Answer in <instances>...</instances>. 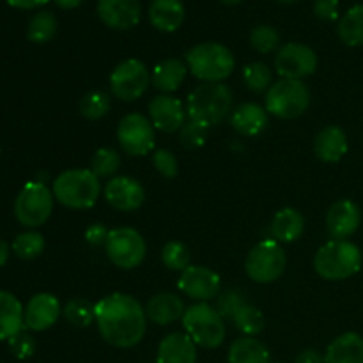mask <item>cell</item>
Masks as SVG:
<instances>
[{
  "label": "cell",
  "instance_id": "obj_1",
  "mask_svg": "<svg viewBox=\"0 0 363 363\" xmlns=\"http://www.w3.org/2000/svg\"><path fill=\"white\" fill-rule=\"evenodd\" d=\"M96 325L106 344L119 350H130L144 339L147 315L137 298L112 293L96 303Z\"/></svg>",
  "mask_w": 363,
  "mask_h": 363
},
{
  "label": "cell",
  "instance_id": "obj_2",
  "mask_svg": "<svg viewBox=\"0 0 363 363\" xmlns=\"http://www.w3.org/2000/svg\"><path fill=\"white\" fill-rule=\"evenodd\" d=\"M186 113L188 121L209 130L233 113V91L222 82L197 85L186 99Z\"/></svg>",
  "mask_w": 363,
  "mask_h": 363
},
{
  "label": "cell",
  "instance_id": "obj_3",
  "mask_svg": "<svg viewBox=\"0 0 363 363\" xmlns=\"http://www.w3.org/2000/svg\"><path fill=\"white\" fill-rule=\"evenodd\" d=\"M184 60H186L188 71L204 84L223 82L233 74L236 67L233 52L225 45L215 41L195 45L194 48L188 50Z\"/></svg>",
  "mask_w": 363,
  "mask_h": 363
},
{
  "label": "cell",
  "instance_id": "obj_4",
  "mask_svg": "<svg viewBox=\"0 0 363 363\" xmlns=\"http://www.w3.org/2000/svg\"><path fill=\"white\" fill-rule=\"evenodd\" d=\"M362 268V250L347 240H332L323 245L314 257V269L330 282L351 279Z\"/></svg>",
  "mask_w": 363,
  "mask_h": 363
},
{
  "label": "cell",
  "instance_id": "obj_5",
  "mask_svg": "<svg viewBox=\"0 0 363 363\" xmlns=\"http://www.w3.org/2000/svg\"><path fill=\"white\" fill-rule=\"evenodd\" d=\"M53 197L69 209H89L101 194L99 177L91 169H69L53 181Z\"/></svg>",
  "mask_w": 363,
  "mask_h": 363
},
{
  "label": "cell",
  "instance_id": "obj_6",
  "mask_svg": "<svg viewBox=\"0 0 363 363\" xmlns=\"http://www.w3.org/2000/svg\"><path fill=\"white\" fill-rule=\"evenodd\" d=\"M183 328L197 346L206 350L222 346L227 333L225 319L208 303H197L186 308L183 315Z\"/></svg>",
  "mask_w": 363,
  "mask_h": 363
},
{
  "label": "cell",
  "instance_id": "obj_7",
  "mask_svg": "<svg viewBox=\"0 0 363 363\" xmlns=\"http://www.w3.org/2000/svg\"><path fill=\"white\" fill-rule=\"evenodd\" d=\"M264 108L279 119H296L307 112L311 105V91L303 80H286L280 78L268 89L264 98Z\"/></svg>",
  "mask_w": 363,
  "mask_h": 363
},
{
  "label": "cell",
  "instance_id": "obj_8",
  "mask_svg": "<svg viewBox=\"0 0 363 363\" xmlns=\"http://www.w3.org/2000/svg\"><path fill=\"white\" fill-rule=\"evenodd\" d=\"M53 191L43 181H28L14 201V216L28 229L46 223L53 211Z\"/></svg>",
  "mask_w": 363,
  "mask_h": 363
},
{
  "label": "cell",
  "instance_id": "obj_9",
  "mask_svg": "<svg viewBox=\"0 0 363 363\" xmlns=\"http://www.w3.org/2000/svg\"><path fill=\"white\" fill-rule=\"evenodd\" d=\"M287 257L282 245L277 240H262L248 252L245 272L248 279L257 284H272L286 272Z\"/></svg>",
  "mask_w": 363,
  "mask_h": 363
},
{
  "label": "cell",
  "instance_id": "obj_10",
  "mask_svg": "<svg viewBox=\"0 0 363 363\" xmlns=\"http://www.w3.org/2000/svg\"><path fill=\"white\" fill-rule=\"evenodd\" d=\"M106 257L121 269H135L144 262L147 245L142 234L131 227H117L108 234L105 245Z\"/></svg>",
  "mask_w": 363,
  "mask_h": 363
},
{
  "label": "cell",
  "instance_id": "obj_11",
  "mask_svg": "<svg viewBox=\"0 0 363 363\" xmlns=\"http://www.w3.org/2000/svg\"><path fill=\"white\" fill-rule=\"evenodd\" d=\"M151 84V73L147 66L138 59H126L117 64L110 74L112 94L121 101H135L147 91Z\"/></svg>",
  "mask_w": 363,
  "mask_h": 363
},
{
  "label": "cell",
  "instance_id": "obj_12",
  "mask_svg": "<svg viewBox=\"0 0 363 363\" xmlns=\"http://www.w3.org/2000/svg\"><path fill=\"white\" fill-rule=\"evenodd\" d=\"M117 140L126 155L145 156L155 149V126L142 113H128L119 121Z\"/></svg>",
  "mask_w": 363,
  "mask_h": 363
},
{
  "label": "cell",
  "instance_id": "obj_13",
  "mask_svg": "<svg viewBox=\"0 0 363 363\" xmlns=\"http://www.w3.org/2000/svg\"><path fill=\"white\" fill-rule=\"evenodd\" d=\"M275 69L286 80H303L318 69V55L303 43H286L275 55Z\"/></svg>",
  "mask_w": 363,
  "mask_h": 363
},
{
  "label": "cell",
  "instance_id": "obj_14",
  "mask_svg": "<svg viewBox=\"0 0 363 363\" xmlns=\"http://www.w3.org/2000/svg\"><path fill=\"white\" fill-rule=\"evenodd\" d=\"M179 289L191 300H197L199 303H208L209 300L220 294L222 280L216 272L206 266L190 264L179 277Z\"/></svg>",
  "mask_w": 363,
  "mask_h": 363
},
{
  "label": "cell",
  "instance_id": "obj_15",
  "mask_svg": "<svg viewBox=\"0 0 363 363\" xmlns=\"http://www.w3.org/2000/svg\"><path fill=\"white\" fill-rule=\"evenodd\" d=\"M186 106L170 94H160L149 101V121L155 130L163 133H176L186 123Z\"/></svg>",
  "mask_w": 363,
  "mask_h": 363
},
{
  "label": "cell",
  "instance_id": "obj_16",
  "mask_svg": "<svg viewBox=\"0 0 363 363\" xmlns=\"http://www.w3.org/2000/svg\"><path fill=\"white\" fill-rule=\"evenodd\" d=\"M105 199L113 209L123 213L137 211L145 201V190L130 176H117L106 183Z\"/></svg>",
  "mask_w": 363,
  "mask_h": 363
},
{
  "label": "cell",
  "instance_id": "obj_17",
  "mask_svg": "<svg viewBox=\"0 0 363 363\" xmlns=\"http://www.w3.org/2000/svg\"><path fill=\"white\" fill-rule=\"evenodd\" d=\"M98 16L106 27L128 30L140 21V0H98Z\"/></svg>",
  "mask_w": 363,
  "mask_h": 363
},
{
  "label": "cell",
  "instance_id": "obj_18",
  "mask_svg": "<svg viewBox=\"0 0 363 363\" xmlns=\"http://www.w3.org/2000/svg\"><path fill=\"white\" fill-rule=\"evenodd\" d=\"M362 223V211L353 201H337L326 213V230L332 240H347L358 230Z\"/></svg>",
  "mask_w": 363,
  "mask_h": 363
},
{
  "label": "cell",
  "instance_id": "obj_19",
  "mask_svg": "<svg viewBox=\"0 0 363 363\" xmlns=\"http://www.w3.org/2000/svg\"><path fill=\"white\" fill-rule=\"evenodd\" d=\"M62 314L59 300L50 293H39L28 300L25 307V328L30 332H45L52 328Z\"/></svg>",
  "mask_w": 363,
  "mask_h": 363
},
{
  "label": "cell",
  "instance_id": "obj_20",
  "mask_svg": "<svg viewBox=\"0 0 363 363\" xmlns=\"http://www.w3.org/2000/svg\"><path fill=\"white\" fill-rule=\"evenodd\" d=\"M156 363H197V344L183 332L169 333L160 342Z\"/></svg>",
  "mask_w": 363,
  "mask_h": 363
},
{
  "label": "cell",
  "instance_id": "obj_21",
  "mask_svg": "<svg viewBox=\"0 0 363 363\" xmlns=\"http://www.w3.org/2000/svg\"><path fill=\"white\" fill-rule=\"evenodd\" d=\"M230 126L243 137H257L268 126V110L257 103H241L230 113Z\"/></svg>",
  "mask_w": 363,
  "mask_h": 363
},
{
  "label": "cell",
  "instance_id": "obj_22",
  "mask_svg": "<svg viewBox=\"0 0 363 363\" xmlns=\"http://www.w3.org/2000/svg\"><path fill=\"white\" fill-rule=\"evenodd\" d=\"M350 144H347V135L342 128L330 124L323 128L314 140V151L321 162L337 163L346 156Z\"/></svg>",
  "mask_w": 363,
  "mask_h": 363
},
{
  "label": "cell",
  "instance_id": "obj_23",
  "mask_svg": "<svg viewBox=\"0 0 363 363\" xmlns=\"http://www.w3.org/2000/svg\"><path fill=\"white\" fill-rule=\"evenodd\" d=\"M184 312H186L184 301L172 293L156 294L147 301V307H145L147 319L158 326H167L179 321L183 319Z\"/></svg>",
  "mask_w": 363,
  "mask_h": 363
},
{
  "label": "cell",
  "instance_id": "obj_24",
  "mask_svg": "<svg viewBox=\"0 0 363 363\" xmlns=\"http://www.w3.org/2000/svg\"><path fill=\"white\" fill-rule=\"evenodd\" d=\"M25 328V308L9 291L0 289V340H9Z\"/></svg>",
  "mask_w": 363,
  "mask_h": 363
},
{
  "label": "cell",
  "instance_id": "obj_25",
  "mask_svg": "<svg viewBox=\"0 0 363 363\" xmlns=\"http://www.w3.org/2000/svg\"><path fill=\"white\" fill-rule=\"evenodd\" d=\"M149 21L160 32H176L184 21V6L181 0H152L149 6Z\"/></svg>",
  "mask_w": 363,
  "mask_h": 363
},
{
  "label": "cell",
  "instance_id": "obj_26",
  "mask_svg": "<svg viewBox=\"0 0 363 363\" xmlns=\"http://www.w3.org/2000/svg\"><path fill=\"white\" fill-rule=\"evenodd\" d=\"M325 363H363V337L347 332L333 339L325 353Z\"/></svg>",
  "mask_w": 363,
  "mask_h": 363
},
{
  "label": "cell",
  "instance_id": "obj_27",
  "mask_svg": "<svg viewBox=\"0 0 363 363\" xmlns=\"http://www.w3.org/2000/svg\"><path fill=\"white\" fill-rule=\"evenodd\" d=\"M269 230H272L273 240L279 241L280 245L293 243V241L300 240L301 234H303L305 218L298 209L284 208L273 216Z\"/></svg>",
  "mask_w": 363,
  "mask_h": 363
},
{
  "label": "cell",
  "instance_id": "obj_28",
  "mask_svg": "<svg viewBox=\"0 0 363 363\" xmlns=\"http://www.w3.org/2000/svg\"><path fill=\"white\" fill-rule=\"evenodd\" d=\"M188 73L186 62L181 59H165L156 64L155 71L151 74V82L160 92L170 94L181 87Z\"/></svg>",
  "mask_w": 363,
  "mask_h": 363
},
{
  "label": "cell",
  "instance_id": "obj_29",
  "mask_svg": "<svg viewBox=\"0 0 363 363\" xmlns=\"http://www.w3.org/2000/svg\"><path fill=\"white\" fill-rule=\"evenodd\" d=\"M229 363H272L269 351L255 337H241L229 347Z\"/></svg>",
  "mask_w": 363,
  "mask_h": 363
},
{
  "label": "cell",
  "instance_id": "obj_30",
  "mask_svg": "<svg viewBox=\"0 0 363 363\" xmlns=\"http://www.w3.org/2000/svg\"><path fill=\"white\" fill-rule=\"evenodd\" d=\"M339 38L346 46H363V4L353 6L340 18Z\"/></svg>",
  "mask_w": 363,
  "mask_h": 363
},
{
  "label": "cell",
  "instance_id": "obj_31",
  "mask_svg": "<svg viewBox=\"0 0 363 363\" xmlns=\"http://www.w3.org/2000/svg\"><path fill=\"white\" fill-rule=\"evenodd\" d=\"M57 34V18L55 14L50 11H39L34 14L27 27V38L28 41L35 43V45H45V43L52 41Z\"/></svg>",
  "mask_w": 363,
  "mask_h": 363
},
{
  "label": "cell",
  "instance_id": "obj_32",
  "mask_svg": "<svg viewBox=\"0 0 363 363\" xmlns=\"http://www.w3.org/2000/svg\"><path fill=\"white\" fill-rule=\"evenodd\" d=\"M62 314L69 325L77 328H87L92 323H96V305L85 298H74L67 301L66 307L62 308Z\"/></svg>",
  "mask_w": 363,
  "mask_h": 363
},
{
  "label": "cell",
  "instance_id": "obj_33",
  "mask_svg": "<svg viewBox=\"0 0 363 363\" xmlns=\"http://www.w3.org/2000/svg\"><path fill=\"white\" fill-rule=\"evenodd\" d=\"M233 323L245 337H257L266 328L264 314L250 303L240 308V312L233 318Z\"/></svg>",
  "mask_w": 363,
  "mask_h": 363
},
{
  "label": "cell",
  "instance_id": "obj_34",
  "mask_svg": "<svg viewBox=\"0 0 363 363\" xmlns=\"http://www.w3.org/2000/svg\"><path fill=\"white\" fill-rule=\"evenodd\" d=\"M45 250V238L35 230H27V233L18 234L16 240L13 241V252L16 257L30 261V259L39 257Z\"/></svg>",
  "mask_w": 363,
  "mask_h": 363
},
{
  "label": "cell",
  "instance_id": "obj_35",
  "mask_svg": "<svg viewBox=\"0 0 363 363\" xmlns=\"http://www.w3.org/2000/svg\"><path fill=\"white\" fill-rule=\"evenodd\" d=\"M110 96L103 91H91L82 98L80 113L89 121L103 119L110 112Z\"/></svg>",
  "mask_w": 363,
  "mask_h": 363
},
{
  "label": "cell",
  "instance_id": "obj_36",
  "mask_svg": "<svg viewBox=\"0 0 363 363\" xmlns=\"http://www.w3.org/2000/svg\"><path fill=\"white\" fill-rule=\"evenodd\" d=\"M190 248L184 243H181V241H169L162 248V262L165 264V268L172 269V272L183 273L190 266Z\"/></svg>",
  "mask_w": 363,
  "mask_h": 363
},
{
  "label": "cell",
  "instance_id": "obj_37",
  "mask_svg": "<svg viewBox=\"0 0 363 363\" xmlns=\"http://www.w3.org/2000/svg\"><path fill=\"white\" fill-rule=\"evenodd\" d=\"M243 82L252 92H268L272 87V71L264 62H250L243 67Z\"/></svg>",
  "mask_w": 363,
  "mask_h": 363
},
{
  "label": "cell",
  "instance_id": "obj_38",
  "mask_svg": "<svg viewBox=\"0 0 363 363\" xmlns=\"http://www.w3.org/2000/svg\"><path fill=\"white\" fill-rule=\"evenodd\" d=\"M250 45L259 53H273L280 48V34L272 25H257L250 32Z\"/></svg>",
  "mask_w": 363,
  "mask_h": 363
},
{
  "label": "cell",
  "instance_id": "obj_39",
  "mask_svg": "<svg viewBox=\"0 0 363 363\" xmlns=\"http://www.w3.org/2000/svg\"><path fill=\"white\" fill-rule=\"evenodd\" d=\"M121 169V156L116 149L101 147L94 152L91 170L98 177H112Z\"/></svg>",
  "mask_w": 363,
  "mask_h": 363
},
{
  "label": "cell",
  "instance_id": "obj_40",
  "mask_svg": "<svg viewBox=\"0 0 363 363\" xmlns=\"http://www.w3.org/2000/svg\"><path fill=\"white\" fill-rule=\"evenodd\" d=\"M248 301L245 298V294L240 289H227L223 293L218 294V300H216V311L220 312L223 319H230L233 321L234 315L240 312L241 307H245Z\"/></svg>",
  "mask_w": 363,
  "mask_h": 363
},
{
  "label": "cell",
  "instance_id": "obj_41",
  "mask_svg": "<svg viewBox=\"0 0 363 363\" xmlns=\"http://www.w3.org/2000/svg\"><path fill=\"white\" fill-rule=\"evenodd\" d=\"M179 138L181 144L186 149H199L206 144L208 128L201 126V124L194 123V121H188V123H184V126L179 130Z\"/></svg>",
  "mask_w": 363,
  "mask_h": 363
},
{
  "label": "cell",
  "instance_id": "obj_42",
  "mask_svg": "<svg viewBox=\"0 0 363 363\" xmlns=\"http://www.w3.org/2000/svg\"><path fill=\"white\" fill-rule=\"evenodd\" d=\"M7 344H9L11 353H13L18 360H27V358H30L32 354L35 353L34 337L28 332H25V328L21 330L20 333H16L14 337H11V339L7 340Z\"/></svg>",
  "mask_w": 363,
  "mask_h": 363
},
{
  "label": "cell",
  "instance_id": "obj_43",
  "mask_svg": "<svg viewBox=\"0 0 363 363\" xmlns=\"http://www.w3.org/2000/svg\"><path fill=\"white\" fill-rule=\"evenodd\" d=\"M152 165L167 179H174L177 176V172H179L177 158L169 149H158V151H155V155H152Z\"/></svg>",
  "mask_w": 363,
  "mask_h": 363
},
{
  "label": "cell",
  "instance_id": "obj_44",
  "mask_svg": "<svg viewBox=\"0 0 363 363\" xmlns=\"http://www.w3.org/2000/svg\"><path fill=\"white\" fill-rule=\"evenodd\" d=\"M339 0H315L314 14L323 21L339 20Z\"/></svg>",
  "mask_w": 363,
  "mask_h": 363
},
{
  "label": "cell",
  "instance_id": "obj_45",
  "mask_svg": "<svg viewBox=\"0 0 363 363\" xmlns=\"http://www.w3.org/2000/svg\"><path fill=\"white\" fill-rule=\"evenodd\" d=\"M110 230L106 229L103 223H92L85 230V241L92 247H105L106 240H108Z\"/></svg>",
  "mask_w": 363,
  "mask_h": 363
},
{
  "label": "cell",
  "instance_id": "obj_46",
  "mask_svg": "<svg viewBox=\"0 0 363 363\" xmlns=\"http://www.w3.org/2000/svg\"><path fill=\"white\" fill-rule=\"evenodd\" d=\"M294 363H325V357L318 350H305L298 354Z\"/></svg>",
  "mask_w": 363,
  "mask_h": 363
},
{
  "label": "cell",
  "instance_id": "obj_47",
  "mask_svg": "<svg viewBox=\"0 0 363 363\" xmlns=\"http://www.w3.org/2000/svg\"><path fill=\"white\" fill-rule=\"evenodd\" d=\"M6 2L11 7H16V9H35V7L48 4L50 0H6Z\"/></svg>",
  "mask_w": 363,
  "mask_h": 363
},
{
  "label": "cell",
  "instance_id": "obj_48",
  "mask_svg": "<svg viewBox=\"0 0 363 363\" xmlns=\"http://www.w3.org/2000/svg\"><path fill=\"white\" fill-rule=\"evenodd\" d=\"M7 259H9V245L0 238V268L6 264Z\"/></svg>",
  "mask_w": 363,
  "mask_h": 363
},
{
  "label": "cell",
  "instance_id": "obj_49",
  "mask_svg": "<svg viewBox=\"0 0 363 363\" xmlns=\"http://www.w3.org/2000/svg\"><path fill=\"white\" fill-rule=\"evenodd\" d=\"M60 9H74L82 4V0H53Z\"/></svg>",
  "mask_w": 363,
  "mask_h": 363
},
{
  "label": "cell",
  "instance_id": "obj_50",
  "mask_svg": "<svg viewBox=\"0 0 363 363\" xmlns=\"http://www.w3.org/2000/svg\"><path fill=\"white\" fill-rule=\"evenodd\" d=\"M222 4H225V6H236V4H240L241 0H220Z\"/></svg>",
  "mask_w": 363,
  "mask_h": 363
},
{
  "label": "cell",
  "instance_id": "obj_51",
  "mask_svg": "<svg viewBox=\"0 0 363 363\" xmlns=\"http://www.w3.org/2000/svg\"><path fill=\"white\" fill-rule=\"evenodd\" d=\"M275 2H279V4H296V2H301V0H275Z\"/></svg>",
  "mask_w": 363,
  "mask_h": 363
},
{
  "label": "cell",
  "instance_id": "obj_52",
  "mask_svg": "<svg viewBox=\"0 0 363 363\" xmlns=\"http://www.w3.org/2000/svg\"><path fill=\"white\" fill-rule=\"evenodd\" d=\"M275 363H280V362H275Z\"/></svg>",
  "mask_w": 363,
  "mask_h": 363
}]
</instances>
